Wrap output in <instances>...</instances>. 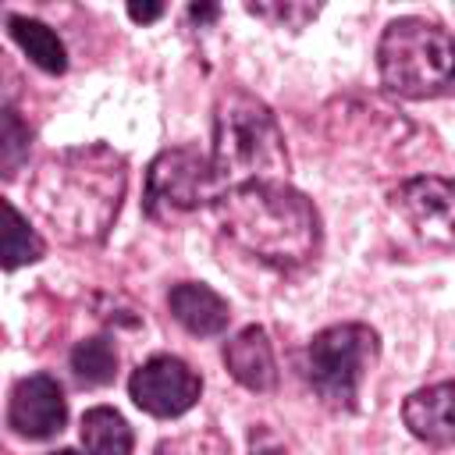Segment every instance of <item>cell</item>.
<instances>
[{"instance_id": "cell-4", "label": "cell", "mask_w": 455, "mask_h": 455, "mask_svg": "<svg viewBox=\"0 0 455 455\" xmlns=\"http://www.w3.org/2000/svg\"><path fill=\"white\" fill-rule=\"evenodd\" d=\"M377 68L387 92L427 100L451 85L455 46L448 28L427 18H395L377 46Z\"/></svg>"}, {"instance_id": "cell-13", "label": "cell", "mask_w": 455, "mask_h": 455, "mask_svg": "<svg viewBox=\"0 0 455 455\" xmlns=\"http://www.w3.org/2000/svg\"><path fill=\"white\" fill-rule=\"evenodd\" d=\"M7 28L14 36V43L28 53V60L36 68H43L46 75H60L68 68V53H64V43L57 39V32L36 18H25V14H11L7 18Z\"/></svg>"}, {"instance_id": "cell-8", "label": "cell", "mask_w": 455, "mask_h": 455, "mask_svg": "<svg viewBox=\"0 0 455 455\" xmlns=\"http://www.w3.org/2000/svg\"><path fill=\"white\" fill-rule=\"evenodd\" d=\"M395 210L427 238L437 245H451V224H455V192L451 181L441 174H419L402 181L391 192Z\"/></svg>"}, {"instance_id": "cell-6", "label": "cell", "mask_w": 455, "mask_h": 455, "mask_svg": "<svg viewBox=\"0 0 455 455\" xmlns=\"http://www.w3.org/2000/svg\"><path fill=\"white\" fill-rule=\"evenodd\" d=\"M210 185L213 171L196 149H164L146 171V213L156 220L188 213L210 196Z\"/></svg>"}, {"instance_id": "cell-21", "label": "cell", "mask_w": 455, "mask_h": 455, "mask_svg": "<svg viewBox=\"0 0 455 455\" xmlns=\"http://www.w3.org/2000/svg\"><path fill=\"white\" fill-rule=\"evenodd\" d=\"M188 14H192L196 21H206V18H217V7H192Z\"/></svg>"}, {"instance_id": "cell-7", "label": "cell", "mask_w": 455, "mask_h": 455, "mask_svg": "<svg viewBox=\"0 0 455 455\" xmlns=\"http://www.w3.org/2000/svg\"><path fill=\"white\" fill-rule=\"evenodd\" d=\"M199 391H203L199 373L188 363L174 359V355H153L128 380L132 402L142 412L160 416V419H171V416L188 412L199 402Z\"/></svg>"}, {"instance_id": "cell-2", "label": "cell", "mask_w": 455, "mask_h": 455, "mask_svg": "<svg viewBox=\"0 0 455 455\" xmlns=\"http://www.w3.org/2000/svg\"><path fill=\"white\" fill-rule=\"evenodd\" d=\"M220 231L249 256L274 267H299L320 245L313 203L284 181H249L217 196Z\"/></svg>"}, {"instance_id": "cell-12", "label": "cell", "mask_w": 455, "mask_h": 455, "mask_svg": "<svg viewBox=\"0 0 455 455\" xmlns=\"http://www.w3.org/2000/svg\"><path fill=\"white\" fill-rule=\"evenodd\" d=\"M167 306H171V316L188 331V334H199V338H210V334H220L228 327V302L203 281H185V284H174L171 295H167Z\"/></svg>"}, {"instance_id": "cell-16", "label": "cell", "mask_w": 455, "mask_h": 455, "mask_svg": "<svg viewBox=\"0 0 455 455\" xmlns=\"http://www.w3.org/2000/svg\"><path fill=\"white\" fill-rule=\"evenodd\" d=\"M71 370L82 384L89 387H100V384H110L114 373H117V348L110 338H85L71 348Z\"/></svg>"}, {"instance_id": "cell-3", "label": "cell", "mask_w": 455, "mask_h": 455, "mask_svg": "<svg viewBox=\"0 0 455 455\" xmlns=\"http://www.w3.org/2000/svg\"><path fill=\"white\" fill-rule=\"evenodd\" d=\"M213 185L277 181L288 171L284 135L263 100L245 89H228L213 110Z\"/></svg>"}, {"instance_id": "cell-19", "label": "cell", "mask_w": 455, "mask_h": 455, "mask_svg": "<svg viewBox=\"0 0 455 455\" xmlns=\"http://www.w3.org/2000/svg\"><path fill=\"white\" fill-rule=\"evenodd\" d=\"M252 455H284V448L277 444V437H270L267 430L252 434Z\"/></svg>"}, {"instance_id": "cell-23", "label": "cell", "mask_w": 455, "mask_h": 455, "mask_svg": "<svg viewBox=\"0 0 455 455\" xmlns=\"http://www.w3.org/2000/svg\"><path fill=\"white\" fill-rule=\"evenodd\" d=\"M0 78H4V53H0Z\"/></svg>"}, {"instance_id": "cell-20", "label": "cell", "mask_w": 455, "mask_h": 455, "mask_svg": "<svg viewBox=\"0 0 455 455\" xmlns=\"http://www.w3.org/2000/svg\"><path fill=\"white\" fill-rule=\"evenodd\" d=\"M164 14V4H128V18L132 21H156Z\"/></svg>"}, {"instance_id": "cell-22", "label": "cell", "mask_w": 455, "mask_h": 455, "mask_svg": "<svg viewBox=\"0 0 455 455\" xmlns=\"http://www.w3.org/2000/svg\"><path fill=\"white\" fill-rule=\"evenodd\" d=\"M53 455H78V451H71V448H64V451H53Z\"/></svg>"}, {"instance_id": "cell-17", "label": "cell", "mask_w": 455, "mask_h": 455, "mask_svg": "<svg viewBox=\"0 0 455 455\" xmlns=\"http://www.w3.org/2000/svg\"><path fill=\"white\" fill-rule=\"evenodd\" d=\"M28 146H32V128L11 107H0V174L4 178H14L25 167Z\"/></svg>"}, {"instance_id": "cell-15", "label": "cell", "mask_w": 455, "mask_h": 455, "mask_svg": "<svg viewBox=\"0 0 455 455\" xmlns=\"http://www.w3.org/2000/svg\"><path fill=\"white\" fill-rule=\"evenodd\" d=\"M39 256H43V238L7 199H0V267L18 270L25 263H36Z\"/></svg>"}, {"instance_id": "cell-18", "label": "cell", "mask_w": 455, "mask_h": 455, "mask_svg": "<svg viewBox=\"0 0 455 455\" xmlns=\"http://www.w3.org/2000/svg\"><path fill=\"white\" fill-rule=\"evenodd\" d=\"M153 455H228V441L217 430H192V434L160 441Z\"/></svg>"}, {"instance_id": "cell-10", "label": "cell", "mask_w": 455, "mask_h": 455, "mask_svg": "<svg viewBox=\"0 0 455 455\" xmlns=\"http://www.w3.org/2000/svg\"><path fill=\"white\" fill-rule=\"evenodd\" d=\"M224 363L231 377L249 387V391H270L277 384V366H274V348L263 327H242L228 345H224Z\"/></svg>"}, {"instance_id": "cell-5", "label": "cell", "mask_w": 455, "mask_h": 455, "mask_svg": "<svg viewBox=\"0 0 455 455\" xmlns=\"http://www.w3.org/2000/svg\"><path fill=\"white\" fill-rule=\"evenodd\" d=\"M373 359L377 334L366 323H338L309 341V380L327 405L352 409Z\"/></svg>"}, {"instance_id": "cell-9", "label": "cell", "mask_w": 455, "mask_h": 455, "mask_svg": "<svg viewBox=\"0 0 455 455\" xmlns=\"http://www.w3.org/2000/svg\"><path fill=\"white\" fill-rule=\"evenodd\" d=\"M64 419H68V402L53 377L32 373L14 384L11 405H7V423L21 437H32V441L53 437L64 430Z\"/></svg>"}, {"instance_id": "cell-1", "label": "cell", "mask_w": 455, "mask_h": 455, "mask_svg": "<svg viewBox=\"0 0 455 455\" xmlns=\"http://www.w3.org/2000/svg\"><path fill=\"white\" fill-rule=\"evenodd\" d=\"M128 171L110 146H82L50 156L32 181V206L39 217L75 245L100 242L124 199Z\"/></svg>"}, {"instance_id": "cell-11", "label": "cell", "mask_w": 455, "mask_h": 455, "mask_svg": "<svg viewBox=\"0 0 455 455\" xmlns=\"http://www.w3.org/2000/svg\"><path fill=\"white\" fill-rule=\"evenodd\" d=\"M451 395H455L451 380H441V384H434V387L412 391V395L405 398V405H402L405 427H409L419 441H427V444H434V448H448V444L455 441Z\"/></svg>"}, {"instance_id": "cell-14", "label": "cell", "mask_w": 455, "mask_h": 455, "mask_svg": "<svg viewBox=\"0 0 455 455\" xmlns=\"http://www.w3.org/2000/svg\"><path fill=\"white\" fill-rule=\"evenodd\" d=\"M82 444L85 455H132L135 437L117 409L96 405L82 416Z\"/></svg>"}]
</instances>
